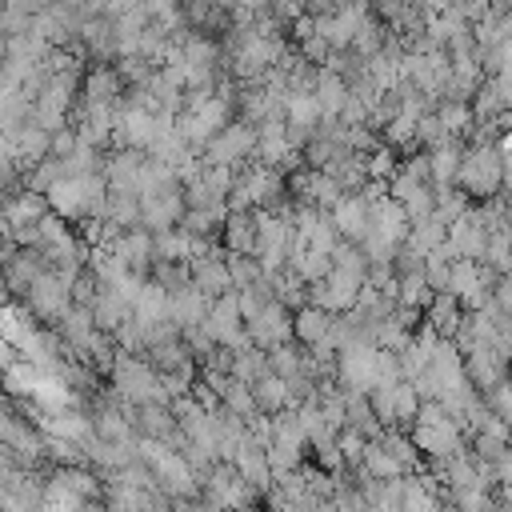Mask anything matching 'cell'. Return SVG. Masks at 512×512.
I'll return each mask as SVG.
<instances>
[{
  "instance_id": "1",
  "label": "cell",
  "mask_w": 512,
  "mask_h": 512,
  "mask_svg": "<svg viewBox=\"0 0 512 512\" xmlns=\"http://www.w3.org/2000/svg\"><path fill=\"white\" fill-rule=\"evenodd\" d=\"M64 300H68V288H64L60 280H52V276H36V280L28 284V304H32V312H40V316L60 312Z\"/></svg>"
},
{
  "instance_id": "2",
  "label": "cell",
  "mask_w": 512,
  "mask_h": 512,
  "mask_svg": "<svg viewBox=\"0 0 512 512\" xmlns=\"http://www.w3.org/2000/svg\"><path fill=\"white\" fill-rule=\"evenodd\" d=\"M12 140V152H16V164H40L44 160V152H48V128H40V124H24L16 136H8Z\"/></svg>"
},
{
  "instance_id": "3",
  "label": "cell",
  "mask_w": 512,
  "mask_h": 512,
  "mask_svg": "<svg viewBox=\"0 0 512 512\" xmlns=\"http://www.w3.org/2000/svg\"><path fill=\"white\" fill-rule=\"evenodd\" d=\"M40 212H44V204H40L32 192H20L16 200H8V204H4V216H8V228H12V232H24L28 224L36 228Z\"/></svg>"
},
{
  "instance_id": "4",
  "label": "cell",
  "mask_w": 512,
  "mask_h": 512,
  "mask_svg": "<svg viewBox=\"0 0 512 512\" xmlns=\"http://www.w3.org/2000/svg\"><path fill=\"white\" fill-rule=\"evenodd\" d=\"M4 380H8L12 392H32V388H36V376H32L28 368H16V364L4 372Z\"/></svg>"
},
{
  "instance_id": "5",
  "label": "cell",
  "mask_w": 512,
  "mask_h": 512,
  "mask_svg": "<svg viewBox=\"0 0 512 512\" xmlns=\"http://www.w3.org/2000/svg\"><path fill=\"white\" fill-rule=\"evenodd\" d=\"M8 368H12V340L0 336V372H8Z\"/></svg>"
}]
</instances>
